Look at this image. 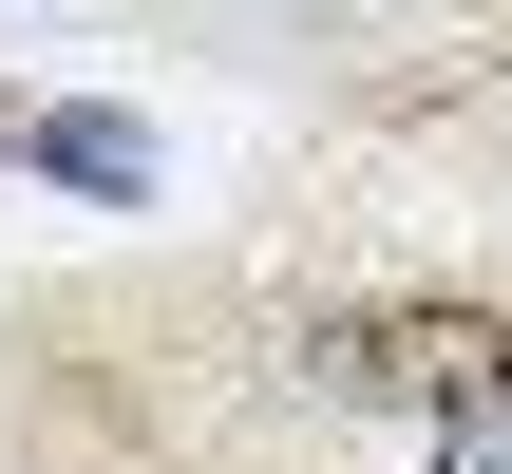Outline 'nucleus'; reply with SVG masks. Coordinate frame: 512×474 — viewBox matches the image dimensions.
Segmentation results:
<instances>
[{
  "label": "nucleus",
  "instance_id": "1",
  "mask_svg": "<svg viewBox=\"0 0 512 474\" xmlns=\"http://www.w3.org/2000/svg\"><path fill=\"white\" fill-rule=\"evenodd\" d=\"M19 152H38V171H57V190H114V209H133V190H152V133H133V114H38V133H19Z\"/></svg>",
  "mask_w": 512,
  "mask_h": 474
},
{
  "label": "nucleus",
  "instance_id": "2",
  "mask_svg": "<svg viewBox=\"0 0 512 474\" xmlns=\"http://www.w3.org/2000/svg\"><path fill=\"white\" fill-rule=\"evenodd\" d=\"M437 474H512V437H475V418H456V456H437Z\"/></svg>",
  "mask_w": 512,
  "mask_h": 474
}]
</instances>
